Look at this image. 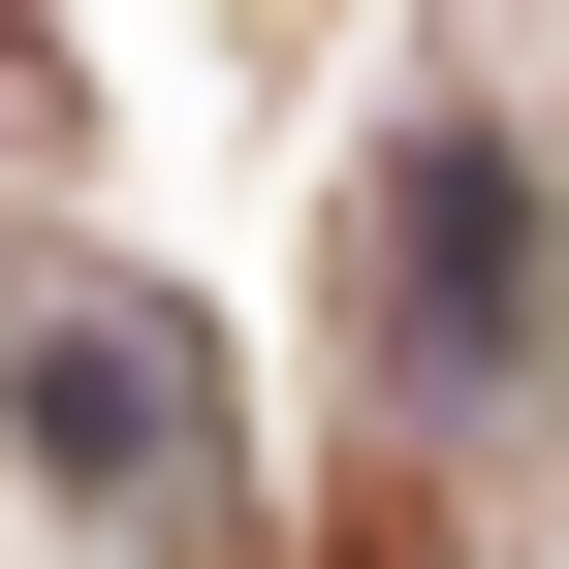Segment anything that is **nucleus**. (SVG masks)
Masks as SVG:
<instances>
[{
  "mask_svg": "<svg viewBox=\"0 0 569 569\" xmlns=\"http://www.w3.org/2000/svg\"><path fill=\"white\" fill-rule=\"evenodd\" d=\"M0 443L96 475V507H190V475H222V348H190L159 284H32V317H0Z\"/></svg>",
  "mask_w": 569,
  "mask_h": 569,
  "instance_id": "nucleus-1",
  "label": "nucleus"
},
{
  "mask_svg": "<svg viewBox=\"0 0 569 569\" xmlns=\"http://www.w3.org/2000/svg\"><path fill=\"white\" fill-rule=\"evenodd\" d=\"M380 348H411V380H507V348H538V159H507V127H411V159H380Z\"/></svg>",
  "mask_w": 569,
  "mask_h": 569,
  "instance_id": "nucleus-2",
  "label": "nucleus"
}]
</instances>
